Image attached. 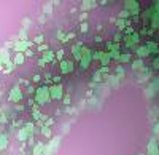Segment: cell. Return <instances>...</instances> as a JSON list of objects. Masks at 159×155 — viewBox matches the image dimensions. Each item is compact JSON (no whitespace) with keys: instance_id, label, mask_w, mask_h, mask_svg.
Instances as JSON below:
<instances>
[{"instance_id":"cell-19","label":"cell","mask_w":159,"mask_h":155,"mask_svg":"<svg viewBox=\"0 0 159 155\" xmlns=\"http://www.w3.org/2000/svg\"><path fill=\"white\" fill-rule=\"evenodd\" d=\"M148 55H150L148 48H139V56L140 58H145V56H148Z\"/></svg>"},{"instance_id":"cell-15","label":"cell","mask_w":159,"mask_h":155,"mask_svg":"<svg viewBox=\"0 0 159 155\" xmlns=\"http://www.w3.org/2000/svg\"><path fill=\"white\" fill-rule=\"evenodd\" d=\"M132 69H134L135 72L142 70V69H143V61H142V59H139V61H134V62H132Z\"/></svg>"},{"instance_id":"cell-10","label":"cell","mask_w":159,"mask_h":155,"mask_svg":"<svg viewBox=\"0 0 159 155\" xmlns=\"http://www.w3.org/2000/svg\"><path fill=\"white\" fill-rule=\"evenodd\" d=\"M150 122H151V123L159 122V109H157V106H153V107L150 109Z\"/></svg>"},{"instance_id":"cell-12","label":"cell","mask_w":159,"mask_h":155,"mask_svg":"<svg viewBox=\"0 0 159 155\" xmlns=\"http://www.w3.org/2000/svg\"><path fill=\"white\" fill-rule=\"evenodd\" d=\"M8 144H10V139H8V134H5V133H2L0 134V149H2V152L8 147Z\"/></svg>"},{"instance_id":"cell-4","label":"cell","mask_w":159,"mask_h":155,"mask_svg":"<svg viewBox=\"0 0 159 155\" xmlns=\"http://www.w3.org/2000/svg\"><path fill=\"white\" fill-rule=\"evenodd\" d=\"M8 99H10V102H19L21 99H22V90H21V86H18V85H15L11 88V91H10V96H8Z\"/></svg>"},{"instance_id":"cell-14","label":"cell","mask_w":159,"mask_h":155,"mask_svg":"<svg viewBox=\"0 0 159 155\" xmlns=\"http://www.w3.org/2000/svg\"><path fill=\"white\" fill-rule=\"evenodd\" d=\"M91 58H92V56L88 53V51H86V55H84V56H81V69H86V67H88V64H89Z\"/></svg>"},{"instance_id":"cell-31","label":"cell","mask_w":159,"mask_h":155,"mask_svg":"<svg viewBox=\"0 0 159 155\" xmlns=\"http://www.w3.org/2000/svg\"><path fill=\"white\" fill-rule=\"evenodd\" d=\"M139 155H143V153H139Z\"/></svg>"},{"instance_id":"cell-7","label":"cell","mask_w":159,"mask_h":155,"mask_svg":"<svg viewBox=\"0 0 159 155\" xmlns=\"http://www.w3.org/2000/svg\"><path fill=\"white\" fill-rule=\"evenodd\" d=\"M137 77H139V82H148V80L151 79V70H148V69L143 67L142 70H139Z\"/></svg>"},{"instance_id":"cell-20","label":"cell","mask_w":159,"mask_h":155,"mask_svg":"<svg viewBox=\"0 0 159 155\" xmlns=\"http://www.w3.org/2000/svg\"><path fill=\"white\" fill-rule=\"evenodd\" d=\"M54 58H52V55H51V51H46V53L43 55V61L45 62H48V61H52Z\"/></svg>"},{"instance_id":"cell-3","label":"cell","mask_w":159,"mask_h":155,"mask_svg":"<svg viewBox=\"0 0 159 155\" xmlns=\"http://www.w3.org/2000/svg\"><path fill=\"white\" fill-rule=\"evenodd\" d=\"M49 96L54 101H61L64 98V91H62V85L61 83H54L52 86H49Z\"/></svg>"},{"instance_id":"cell-18","label":"cell","mask_w":159,"mask_h":155,"mask_svg":"<svg viewBox=\"0 0 159 155\" xmlns=\"http://www.w3.org/2000/svg\"><path fill=\"white\" fill-rule=\"evenodd\" d=\"M110 59H111V56H110L108 53L102 55V58H100V62H102V66H107V64L110 62Z\"/></svg>"},{"instance_id":"cell-8","label":"cell","mask_w":159,"mask_h":155,"mask_svg":"<svg viewBox=\"0 0 159 155\" xmlns=\"http://www.w3.org/2000/svg\"><path fill=\"white\" fill-rule=\"evenodd\" d=\"M45 143H42V139L37 141V143L34 144V149H32V155H42L43 150H45Z\"/></svg>"},{"instance_id":"cell-2","label":"cell","mask_w":159,"mask_h":155,"mask_svg":"<svg viewBox=\"0 0 159 155\" xmlns=\"http://www.w3.org/2000/svg\"><path fill=\"white\" fill-rule=\"evenodd\" d=\"M61 139H62V136L51 138L49 143L45 146V150H43L42 155H56V152H57V149H59V146H61Z\"/></svg>"},{"instance_id":"cell-9","label":"cell","mask_w":159,"mask_h":155,"mask_svg":"<svg viewBox=\"0 0 159 155\" xmlns=\"http://www.w3.org/2000/svg\"><path fill=\"white\" fill-rule=\"evenodd\" d=\"M61 70H62V74H70L73 70V62L72 61H62L61 62Z\"/></svg>"},{"instance_id":"cell-23","label":"cell","mask_w":159,"mask_h":155,"mask_svg":"<svg viewBox=\"0 0 159 155\" xmlns=\"http://www.w3.org/2000/svg\"><path fill=\"white\" fill-rule=\"evenodd\" d=\"M25 93H27V94H34V93H35V88L29 85V86H27V90H25Z\"/></svg>"},{"instance_id":"cell-6","label":"cell","mask_w":159,"mask_h":155,"mask_svg":"<svg viewBox=\"0 0 159 155\" xmlns=\"http://www.w3.org/2000/svg\"><path fill=\"white\" fill-rule=\"evenodd\" d=\"M105 80H107V85H108L111 90H116V88L119 86V80H121V79H119L118 75H110V77H107Z\"/></svg>"},{"instance_id":"cell-21","label":"cell","mask_w":159,"mask_h":155,"mask_svg":"<svg viewBox=\"0 0 159 155\" xmlns=\"http://www.w3.org/2000/svg\"><path fill=\"white\" fill-rule=\"evenodd\" d=\"M153 134L159 138V122H156V123H154V126H153Z\"/></svg>"},{"instance_id":"cell-27","label":"cell","mask_w":159,"mask_h":155,"mask_svg":"<svg viewBox=\"0 0 159 155\" xmlns=\"http://www.w3.org/2000/svg\"><path fill=\"white\" fill-rule=\"evenodd\" d=\"M64 101H65V104L69 106V104H70V96H67V98H64Z\"/></svg>"},{"instance_id":"cell-1","label":"cell","mask_w":159,"mask_h":155,"mask_svg":"<svg viewBox=\"0 0 159 155\" xmlns=\"http://www.w3.org/2000/svg\"><path fill=\"white\" fill-rule=\"evenodd\" d=\"M35 101L38 102V104H48V102L51 101V96H49V88L42 85L40 88L35 90Z\"/></svg>"},{"instance_id":"cell-16","label":"cell","mask_w":159,"mask_h":155,"mask_svg":"<svg viewBox=\"0 0 159 155\" xmlns=\"http://www.w3.org/2000/svg\"><path fill=\"white\" fill-rule=\"evenodd\" d=\"M24 126H25V130H27L29 136H34V133H35V125H34V123H25Z\"/></svg>"},{"instance_id":"cell-30","label":"cell","mask_w":159,"mask_h":155,"mask_svg":"<svg viewBox=\"0 0 159 155\" xmlns=\"http://www.w3.org/2000/svg\"><path fill=\"white\" fill-rule=\"evenodd\" d=\"M0 70H2V64H0Z\"/></svg>"},{"instance_id":"cell-22","label":"cell","mask_w":159,"mask_h":155,"mask_svg":"<svg viewBox=\"0 0 159 155\" xmlns=\"http://www.w3.org/2000/svg\"><path fill=\"white\" fill-rule=\"evenodd\" d=\"M118 59H119V61H121V62H127V61L130 59V56H129V55H123V56H119Z\"/></svg>"},{"instance_id":"cell-13","label":"cell","mask_w":159,"mask_h":155,"mask_svg":"<svg viewBox=\"0 0 159 155\" xmlns=\"http://www.w3.org/2000/svg\"><path fill=\"white\" fill-rule=\"evenodd\" d=\"M40 134H42L43 138H46V139H51V136H52L51 128H49L48 125H43L42 128H40Z\"/></svg>"},{"instance_id":"cell-29","label":"cell","mask_w":159,"mask_h":155,"mask_svg":"<svg viewBox=\"0 0 159 155\" xmlns=\"http://www.w3.org/2000/svg\"><path fill=\"white\" fill-rule=\"evenodd\" d=\"M157 147H159V138H157Z\"/></svg>"},{"instance_id":"cell-26","label":"cell","mask_w":159,"mask_h":155,"mask_svg":"<svg viewBox=\"0 0 159 155\" xmlns=\"http://www.w3.org/2000/svg\"><path fill=\"white\" fill-rule=\"evenodd\" d=\"M70 131V125H64L62 126V133H69Z\"/></svg>"},{"instance_id":"cell-28","label":"cell","mask_w":159,"mask_h":155,"mask_svg":"<svg viewBox=\"0 0 159 155\" xmlns=\"http://www.w3.org/2000/svg\"><path fill=\"white\" fill-rule=\"evenodd\" d=\"M52 82H54V83H59V82H61V77H54V79H52Z\"/></svg>"},{"instance_id":"cell-24","label":"cell","mask_w":159,"mask_h":155,"mask_svg":"<svg viewBox=\"0 0 159 155\" xmlns=\"http://www.w3.org/2000/svg\"><path fill=\"white\" fill-rule=\"evenodd\" d=\"M154 50H157V46L154 43H148V51H150V53H151V51H154Z\"/></svg>"},{"instance_id":"cell-5","label":"cell","mask_w":159,"mask_h":155,"mask_svg":"<svg viewBox=\"0 0 159 155\" xmlns=\"http://www.w3.org/2000/svg\"><path fill=\"white\" fill-rule=\"evenodd\" d=\"M147 155H159V147H157V139H156V136H153V138L150 139Z\"/></svg>"},{"instance_id":"cell-25","label":"cell","mask_w":159,"mask_h":155,"mask_svg":"<svg viewBox=\"0 0 159 155\" xmlns=\"http://www.w3.org/2000/svg\"><path fill=\"white\" fill-rule=\"evenodd\" d=\"M153 67H154V69H159V56L153 61Z\"/></svg>"},{"instance_id":"cell-17","label":"cell","mask_w":159,"mask_h":155,"mask_svg":"<svg viewBox=\"0 0 159 155\" xmlns=\"http://www.w3.org/2000/svg\"><path fill=\"white\" fill-rule=\"evenodd\" d=\"M22 62H24V55H22V53H16V56H15V64H16V66H21Z\"/></svg>"},{"instance_id":"cell-11","label":"cell","mask_w":159,"mask_h":155,"mask_svg":"<svg viewBox=\"0 0 159 155\" xmlns=\"http://www.w3.org/2000/svg\"><path fill=\"white\" fill-rule=\"evenodd\" d=\"M27 139H29V133H27V130H25V126L19 128V131H18V141H19V143H25Z\"/></svg>"}]
</instances>
